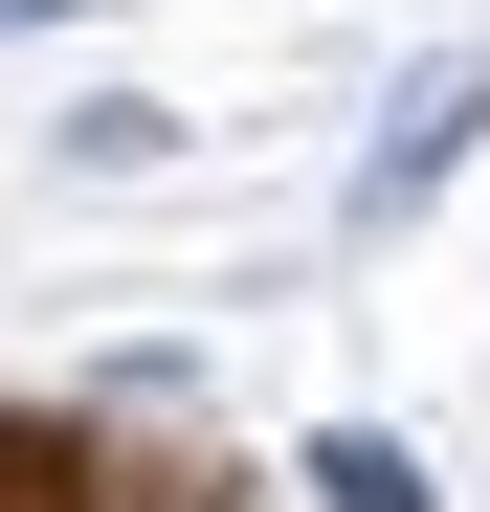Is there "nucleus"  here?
Returning a JSON list of instances; mask_svg holds the SVG:
<instances>
[{"label":"nucleus","instance_id":"obj_3","mask_svg":"<svg viewBox=\"0 0 490 512\" xmlns=\"http://www.w3.org/2000/svg\"><path fill=\"white\" fill-rule=\"evenodd\" d=\"M134 156H179V112H156V90H90V112H67V179H134Z\"/></svg>","mask_w":490,"mask_h":512},{"label":"nucleus","instance_id":"obj_2","mask_svg":"<svg viewBox=\"0 0 490 512\" xmlns=\"http://www.w3.org/2000/svg\"><path fill=\"white\" fill-rule=\"evenodd\" d=\"M312 490H335V512H446L424 468H401V446H379V423H312Z\"/></svg>","mask_w":490,"mask_h":512},{"label":"nucleus","instance_id":"obj_4","mask_svg":"<svg viewBox=\"0 0 490 512\" xmlns=\"http://www.w3.org/2000/svg\"><path fill=\"white\" fill-rule=\"evenodd\" d=\"M23 23H112V0H0V45H23Z\"/></svg>","mask_w":490,"mask_h":512},{"label":"nucleus","instance_id":"obj_1","mask_svg":"<svg viewBox=\"0 0 490 512\" xmlns=\"http://www.w3.org/2000/svg\"><path fill=\"white\" fill-rule=\"evenodd\" d=\"M468 134H490V67H468V45H424V67L379 90V156H357V245H401V223H424V201L468 179Z\"/></svg>","mask_w":490,"mask_h":512}]
</instances>
